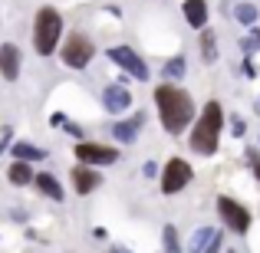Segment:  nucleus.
<instances>
[{"label": "nucleus", "instance_id": "nucleus-1", "mask_svg": "<svg viewBox=\"0 0 260 253\" xmlns=\"http://www.w3.org/2000/svg\"><path fill=\"white\" fill-rule=\"evenodd\" d=\"M152 102L165 135H184L191 128V122L198 119V102L181 83H158L152 92Z\"/></svg>", "mask_w": 260, "mask_h": 253}, {"label": "nucleus", "instance_id": "nucleus-2", "mask_svg": "<svg viewBox=\"0 0 260 253\" xmlns=\"http://www.w3.org/2000/svg\"><path fill=\"white\" fill-rule=\"evenodd\" d=\"M224 119H228V112H224L221 99H208V102H204V109L198 112V119L191 122V128H188L191 152L201 155V158H214L217 148H221Z\"/></svg>", "mask_w": 260, "mask_h": 253}, {"label": "nucleus", "instance_id": "nucleus-3", "mask_svg": "<svg viewBox=\"0 0 260 253\" xmlns=\"http://www.w3.org/2000/svg\"><path fill=\"white\" fill-rule=\"evenodd\" d=\"M63 43V13L56 7L43 4L37 13H33V50L37 56H53Z\"/></svg>", "mask_w": 260, "mask_h": 253}, {"label": "nucleus", "instance_id": "nucleus-4", "mask_svg": "<svg viewBox=\"0 0 260 253\" xmlns=\"http://www.w3.org/2000/svg\"><path fill=\"white\" fill-rule=\"evenodd\" d=\"M59 63L66 66V69H73V73H83L89 63L95 59V43L86 37V33H79V30H73L70 37H63V43H59Z\"/></svg>", "mask_w": 260, "mask_h": 253}, {"label": "nucleus", "instance_id": "nucleus-5", "mask_svg": "<svg viewBox=\"0 0 260 253\" xmlns=\"http://www.w3.org/2000/svg\"><path fill=\"white\" fill-rule=\"evenodd\" d=\"M217 217H221L224 230H231L234 237H247L250 234V224H254V214H250L247 204H241L237 197L231 194H217Z\"/></svg>", "mask_w": 260, "mask_h": 253}, {"label": "nucleus", "instance_id": "nucleus-6", "mask_svg": "<svg viewBox=\"0 0 260 253\" xmlns=\"http://www.w3.org/2000/svg\"><path fill=\"white\" fill-rule=\"evenodd\" d=\"M191 181H194V168H191L188 158H178V155L168 158L158 171V191L165 197H175V194H181V191H188Z\"/></svg>", "mask_w": 260, "mask_h": 253}, {"label": "nucleus", "instance_id": "nucleus-7", "mask_svg": "<svg viewBox=\"0 0 260 253\" xmlns=\"http://www.w3.org/2000/svg\"><path fill=\"white\" fill-rule=\"evenodd\" d=\"M73 158H76V165H86V168H109V165H119L122 152H119V145L83 138L73 145Z\"/></svg>", "mask_w": 260, "mask_h": 253}, {"label": "nucleus", "instance_id": "nucleus-8", "mask_svg": "<svg viewBox=\"0 0 260 253\" xmlns=\"http://www.w3.org/2000/svg\"><path fill=\"white\" fill-rule=\"evenodd\" d=\"M106 56H109V63H115V66L122 69V76L135 79V83H148V79H152V69H148V63L139 56V50H132L128 43L109 46Z\"/></svg>", "mask_w": 260, "mask_h": 253}, {"label": "nucleus", "instance_id": "nucleus-9", "mask_svg": "<svg viewBox=\"0 0 260 253\" xmlns=\"http://www.w3.org/2000/svg\"><path fill=\"white\" fill-rule=\"evenodd\" d=\"M99 102H102V112H106V115H112V119H122V115L132 112L135 95H132V89H128V83H112V86L102 89Z\"/></svg>", "mask_w": 260, "mask_h": 253}, {"label": "nucleus", "instance_id": "nucleus-10", "mask_svg": "<svg viewBox=\"0 0 260 253\" xmlns=\"http://www.w3.org/2000/svg\"><path fill=\"white\" fill-rule=\"evenodd\" d=\"M145 122H148L145 112H128V115H122V119H115L112 125H109V135H112L115 145H125L128 148V145H135V141H139Z\"/></svg>", "mask_w": 260, "mask_h": 253}, {"label": "nucleus", "instance_id": "nucleus-11", "mask_svg": "<svg viewBox=\"0 0 260 253\" xmlns=\"http://www.w3.org/2000/svg\"><path fill=\"white\" fill-rule=\"evenodd\" d=\"M70 184H73V194L76 197H89L102 188V174L99 168H86V165H73L70 168Z\"/></svg>", "mask_w": 260, "mask_h": 253}, {"label": "nucleus", "instance_id": "nucleus-12", "mask_svg": "<svg viewBox=\"0 0 260 253\" xmlns=\"http://www.w3.org/2000/svg\"><path fill=\"white\" fill-rule=\"evenodd\" d=\"M20 69H23V53H20L17 43H0V76L4 83H17L20 79Z\"/></svg>", "mask_w": 260, "mask_h": 253}, {"label": "nucleus", "instance_id": "nucleus-13", "mask_svg": "<svg viewBox=\"0 0 260 253\" xmlns=\"http://www.w3.org/2000/svg\"><path fill=\"white\" fill-rule=\"evenodd\" d=\"M33 188L40 191V197H46V201H53V204L66 201V188H63V181H59L53 171H40V174H33Z\"/></svg>", "mask_w": 260, "mask_h": 253}, {"label": "nucleus", "instance_id": "nucleus-14", "mask_svg": "<svg viewBox=\"0 0 260 253\" xmlns=\"http://www.w3.org/2000/svg\"><path fill=\"white\" fill-rule=\"evenodd\" d=\"M181 13H184V23H188L191 30H204V26H208V17H211V7H208V0H184Z\"/></svg>", "mask_w": 260, "mask_h": 253}, {"label": "nucleus", "instance_id": "nucleus-15", "mask_svg": "<svg viewBox=\"0 0 260 253\" xmlns=\"http://www.w3.org/2000/svg\"><path fill=\"white\" fill-rule=\"evenodd\" d=\"M7 152L13 155V161H26V165L46 161V152H43V148H40V145H33V141H26V138H13Z\"/></svg>", "mask_w": 260, "mask_h": 253}, {"label": "nucleus", "instance_id": "nucleus-16", "mask_svg": "<svg viewBox=\"0 0 260 253\" xmlns=\"http://www.w3.org/2000/svg\"><path fill=\"white\" fill-rule=\"evenodd\" d=\"M198 53H201V63L204 66H214L221 59V50H217V33L211 26L198 30Z\"/></svg>", "mask_w": 260, "mask_h": 253}, {"label": "nucleus", "instance_id": "nucleus-17", "mask_svg": "<svg viewBox=\"0 0 260 253\" xmlns=\"http://www.w3.org/2000/svg\"><path fill=\"white\" fill-rule=\"evenodd\" d=\"M184 76H188V59H184V53H175V56H168L165 63H161V83H181Z\"/></svg>", "mask_w": 260, "mask_h": 253}, {"label": "nucleus", "instance_id": "nucleus-18", "mask_svg": "<svg viewBox=\"0 0 260 253\" xmlns=\"http://www.w3.org/2000/svg\"><path fill=\"white\" fill-rule=\"evenodd\" d=\"M33 165H26V161H10V168H7V181L13 184V188H30L33 184Z\"/></svg>", "mask_w": 260, "mask_h": 253}, {"label": "nucleus", "instance_id": "nucleus-19", "mask_svg": "<svg viewBox=\"0 0 260 253\" xmlns=\"http://www.w3.org/2000/svg\"><path fill=\"white\" fill-rule=\"evenodd\" d=\"M231 13H234V20H237L241 26H247V30H250V26H257V20H260V7L250 4V0L234 4V10H231Z\"/></svg>", "mask_w": 260, "mask_h": 253}, {"label": "nucleus", "instance_id": "nucleus-20", "mask_svg": "<svg viewBox=\"0 0 260 253\" xmlns=\"http://www.w3.org/2000/svg\"><path fill=\"white\" fill-rule=\"evenodd\" d=\"M214 234H217V227H198L194 234H191V243H188V253H204V247H208L211 240H214Z\"/></svg>", "mask_w": 260, "mask_h": 253}, {"label": "nucleus", "instance_id": "nucleus-21", "mask_svg": "<svg viewBox=\"0 0 260 253\" xmlns=\"http://www.w3.org/2000/svg\"><path fill=\"white\" fill-rule=\"evenodd\" d=\"M161 250H165V253H184L181 240H178V227H175V224H165V227H161Z\"/></svg>", "mask_w": 260, "mask_h": 253}, {"label": "nucleus", "instance_id": "nucleus-22", "mask_svg": "<svg viewBox=\"0 0 260 253\" xmlns=\"http://www.w3.org/2000/svg\"><path fill=\"white\" fill-rule=\"evenodd\" d=\"M224 128H231V138H244V135H247V119H244L241 112H231L228 119H224Z\"/></svg>", "mask_w": 260, "mask_h": 253}, {"label": "nucleus", "instance_id": "nucleus-23", "mask_svg": "<svg viewBox=\"0 0 260 253\" xmlns=\"http://www.w3.org/2000/svg\"><path fill=\"white\" fill-rule=\"evenodd\" d=\"M59 132H66L70 138H76V141H83V138H86V128L79 125V122H73V119H63V125H59Z\"/></svg>", "mask_w": 260, "mask_h": 253}, {"label": "nucleus", "instance_id": "nucleus-24", "mask_svg": "<svg viewBox=\"0 0 260 253\" xmlns=\"http://www.w3.org/2000/svg\"><path fill=\"white\" fill-rule=\"evenodd\" d=\"M204 253H224V230H217L214 234V240L204 247Z\"/></svg>", "mask_w": 260, "mask_h": 253}, {"label": "nucleus", "instance_id": "nucleus-25", "mask_svg": "<svg viewBox=\"0 0 260 253\" xmlns=\"http://www.w3.org/2000/svg\"><path fill=\"white\" fill-rule=\"evenodd\" d=\"M241 73H244L247 79H257V66H254V59H250V56H244V63H241Z\"/></svg>", "mask_w": 260, "mask_h": 253}, {"label": "nucleus", "instance_id": "nucleus-26", "mask_svg": "<svg viewBox=\"0 0 260 253\" xmlns=\"http://www.w3.org/2000/svg\"><path fill=\"white\" fill-rule=\"evenodd\" d=\"M257 158H260V148L257 145H247V148H244V161H247V165H254Z\"/></svg>", "mask_w": 260, "mask_h": 253}, {"label": "nucleus", "instance_id": "nucleus-27", "mask_svg": "<svg viewBox=\"0 0 260 253\" xmlns=\"http://www.w3.org/2000/svg\"><path fill=\"white\" fill-rule=\"evenodd\" d=\"M158 165H155V161H145V165H142V174H145V177H158Z\"/></svg>", "mask_w": 260, "mask_h": 253}, {"label": "nucleus", "instance_id": "nucleus-28", "mask_svg": "<svg viewBox=\"0 0 260 253\" xmlns=\"http://www.w3.org/2000/svg\"><path fill=\"white\" fill-rule=\"evenodd\" d=\"M241 53H244V56H254V53H257V50H254V43H250V37H244V40H241Z\"/></svg>", "mask_w": 260, "mask_h": 253}, {"label": "nucleus", "instance_id": "nucleus-29", "mask_svg": "<svg viewBox=\"0 0 260 253\" xmlns=\"http://www.w3.org/2000/svg\"><path fill=\"white\" fill-rule=\"evenodd\" d=\"M247 37H250V43H254V50L260 53V26H250V33H247Z\"/></svg>", "mask_w": 260, "mask_h": 253}, {"label": "nucleus", "instance_id": "nucleus-30", "mask_svg": "<svg viewBox=\"0 0 260 253\" xmlns=\"http://www.w3.org/2000/svg\"><path fill=\"white\" fill-rule=\"evenodd\" d=\"M92 240H109V230L106 227H92Z\"/></svg>", "mask_w": 260, "mask_h": 253}, {"label": "nucleus", "instance_id": "nucleus-31", "mask_svg": "<svg viewBox=\"0 0 260 253\" xmlns=\"http://www.w3.org/2000/svg\"><path fill=\"white\" fill-rule=\"evenodd\" d=\"M63 119H66L63 112H53V115H50V125H53V128H59V125H63Z\"/></svg>", "mask_w": 260, "mask_h": 253}, {"label": "nucleus", "instance_id": "nucleus-32", "mask_svg": "<svg viewBox=\"0 0 260 253\" xmlns=\"http://www.w3.org/2000/svg\"><path fill=\"white\" fill-rule=\"evenodd\" d=\"M109 253H132V250L122 247V243H112V247H109Z\"/></svg>", "mask_w": 260, "mask_h": 253}, {"label": "nucleus", "instance_id": "nucleus-33", "mask_svg": "<svg viewBox=\"0 0 260 253\" xmlns=\"http://www.w3.org/2000/svg\"><path fill=\"white\" fill-rule=\"evenodd\" d=\"M250 174H254V181H260V158L254 161V165H250Z\"/></svg>", "mask_w": 260, "mask_h": 253}, {"label": "nucleus", "instance_id": "nucleus-34", "mask_svg": "<svg viewBox=\"0 0 260 253\" xmlns=\"http://www.w3.org/2000/svg\"><path fill=\"white\" fill-rule=\"evenodd\" d=\"M257 148H260V135H257Z\"/></svg>", "mask_w": 260, "mask_h": 253}, {"label": "nucleus", "instance_id": "nucleus-35", "mask_svg": "<svg viewBox=\"0 0 260 253\" xmlns=\"http://www.w3.org/2000/svg\"><path fill=\"white\" fill-rule=\"evenodd\" d=\"M224 253H237V250H224Z\"/></svg>", "mask_w": 260, "mask_h": 253}]
</instances>
